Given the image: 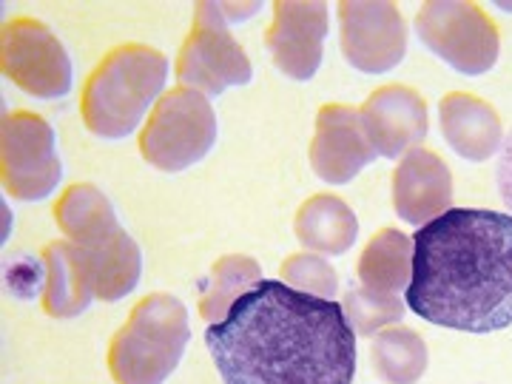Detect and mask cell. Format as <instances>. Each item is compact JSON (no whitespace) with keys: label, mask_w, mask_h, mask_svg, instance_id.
<instances>
[{"label":"cell","mask_w":512,"mask_h":384,"mask_svg":"<svg viewBox=\"0 0 512 384\" xmlns=\"http://www.w3.org/2000/svg\"><path fill=\"white\" fill-rule=\"evenodd\" d=\"M217 143V114L208 97L191 89H171L148 114L140 134V151L160 171H185Z\"/></svg>","instance_id":"5"},{"label":"cell","mask_w":512,"mask_h":384,"mask_svg":"<svg viewBox=\"0 0 512 384\" xmlns=\"http://www.w3.org/2000/svg\"><path fill=\"white\" fill-rule=\"evenodd\" d=\"M453 177L450 168L427 148H413L393 174V208L410 225H427L450 211Z\"/></svg>","instance_id":"14"},{"label":"cell","mask_w":512,"mask_h":384,"mask_svg":"<svg viewBox=\"0 0 512 384\" xmlns=\"http://www.w3.org/2000/svg\"><path fill=\"white\" fill-rule=\"evenodd\" d=\"M328 3H274V23L268 29V49L279 72L291 80H311L322 66L328 37Z\"/></svg>","instance_id":"11"},{"label":"cell","mask_w":512,"mask_h":384,"mask_svg":"<svg viewBox=\"0 0 512 384\" xmlns=\"http://www.w3.org/2000/svg\"><path fill=\"white\" fill-rule=\"evenodd\" d=\"M410 274H413V239L387 228L367 242L365 254L359 259L362 288L399 296L407 291Z\"/></svg>","instance_id":"19"},{"label":"cell","mask_w":512,"mask_h":384,"mask_svg":"<svg viewBox=\"0 0 512 384\" xmlns=\"http://www.w3.org/2000/svg\"><path fill=\"white\" fill-rule=\"evenodd\" d=\"M342 308L348 313L353 330H359V333H365V336L387 328V325H393V322H399L404 313V305L399 296H393V293L367 291V288H359V291L348 293V299H345Z\"/></svg>","instance_id":"23"},{"label":"cell","mask_w":512,"mask_h":384,"mask_svg":"<svg viewBox=\"0 0 512 384\" xmlns=\"http://www.w3.org/2000/svg\"><path fill=\"white\" fill-rule=\"evenodd\" d=\"M495 180H498V191L501 200L512 211V131L501 143V154H498V168H495Z\"/></svg>","instance_id":"25"},{"label":"cell","mask_w":512,"mask_h":384,"mask_svg":"<svg viewBox=\"0 0 512 384\" xmlns=\"http://www.w3.org/2000/svg\"><path fill=\"white\" fill-rule=\"evenodd\" d=\"M359 222L348 205L336 197L319 194L308 200L296 214V237L316 254L342 256L356 242Z\"/></svg>","instance_id":"18"},{"label":"cell","mask_w":512,"mask_h":384,"mask_svg":"<svg viewBox=\"0 0 512 384\" xmlns=\"http://www.w3.org/2000/svg\"><path fill=\"white\" fill-rule=\"evenodd\" d=\"M191 339L188 311L180 299L154 293L143 299L109 348V370L117 384H163L183 359Z\"/></svg>","instance_id":"4"},{"label":"cell","mask_w":512,"mask_h":384,"mask_svg":"<svg viewBox=\"0 0 512 384\" xmlns=\"http://www.w3.org/2000/svg\"><path fill=\"white\" fill-rule=\"evenodd\" d=\"M407 308L430 325L495 333L512 325V214L450 208L413 234Z\"/></svg>","instance_id":"2"},{"label":"cell","mask_w":512,"mask_h":384,"mask_svg":"<svg viewBox=\"0 0 512 384\" xmlns=\"http://www.w3.org/2000/svg\"><path fill=\"white\" fill-rule=\"evenodd\" d=\"M254 282H259V268H256L254 259H248V256H225V259H220L214 265L211 285L202 293L200 313L208 322H217Z\"/></svg>","instance_id":"22"},{"label":"cell","mask_w":512,"mask_h":384,"mask_svg":"<svg viewBox=\"0 0 512 384\" xmlns=\"http://www.w3.org/2000/svg\"><path fill=\"white\" fill-rule=\"evenodd\" d=\"M416 35L439 60L467 77L487 74L501 55L498 26L478 3H424L416 15Z\"/></svg>","instance_id":"6"},{"label":"cell","mask_w":512,"mask_h":384,"mask_svg":"<svg viewBox=\"0 0 512 384\" xmlns=\"http://www.w3.org/2000/svg\"><path fill=\"white\" fill-rule=\"evenodd\" d=\"M80 254H83L97 299L117 302L137 288L140 271H143V256H140L137 242L128 237L123 228H114L109 237L80 248Z\"/></svg>","instance_id":"16"},{"label":"cell","mask_w":512,"mask_h":384,"mask_svg":"<svg viewBox=\"0 0 512 384\" xmlns=\"http://www.w3.org/2000/svg\"><path fill=\"white\" fill-rule=\"evenodd\" d=\"M63 165L52 126L29 111L3 117V188L15 200H46L60 183Z\"/></svg>","instance_id":"9"},{"label":"cell","mask_w":512,"mask_h":384,"mask_svg":"<svg viewBox=\"0 0 512 384\" xmlns=\"http://www.w3.org/2000/svg\"><path fill=\"white\" fill-rule=\"evenodd\" d=\"M222 384H353L356 330L339 302L259 279L205 328Z\"/></svg>","instance_id":"1"},{"label":"cell","mask_w":512,"mask_h":384,"mask_svg":"<svg viewBox=\"0 0 512 384\" xmlns=\"http://www.w3.org/2000/svg\"><path fill=\"white\" fill-rule=\"evenodd\" d=\"M3 74L20 92L37 100H60L72 92V57L60 37L35 18L9 20L3 26Z\"/></svg>","instance_id":"8"},{"label":"cell","mask_w":512,"mask_h":384,"mask_svg":"<svg viewBox=\"0 0 512 384\" xmlns=\"http://www.w3.org/2000/svg\"><path fill=\"white\" fill-rule=\"evenodd\" d=\"M43 265H46V288H43L46 311L57 319L80 316L94 299L92 279L80 248L74 242H52L43 251Z\"/></svg>","instance_id":"17"},{"label":"cell","mask_w":512,"mask_h":384,"mask_svg":"<svg viewBox=\"0 0 512 384\" xmlns=\"http://www.w3.org/2000/svg\"><path fill=\"white\" fill-rule=\"evenodd\" d=\"M336 12H339L342 55L353 69L365 74H384L402 63L407 55V26L399 6L387 0L379 3L348 0L339 3Z\"/></svg>","instance_id":"10"},{"label":"cell","mask_w":512,"mask_h":384,"mask_svg":"<svg viewBox=\"0 0 512 384\" xmlns=\"http://www.w3.org/2000/svg\"><path fill=\"white\" fill-rule=\"evenodd\" d=\"M376 157L379 154L367 137L365 120L359 111L339 103L319 111L311 143V165L325 183H350Z\"/></svg>","instance_id":"12"},{"label":"cell","mask_w":512,"mask_h":384,"mask_svg":"<svg viewBox=\"0 0 512 384\" xmlns=\"http://www.w3.org/2000/svg\"><path fill=\"white\" fill-rule=\"evenodd\" d=\"M359 114L365 120L367 137L376 154L387 160H396L404 151H413L427 134V106L407 86H384L373 92Z\"/></svg>","instance_id":"13"},{"label":"cell","mask_w":512,"mask_h":384,"mask_svg":"<svg viewBox=\"0 0 512 384\" xmlns=\"http://www.w3.org/2000/svg\"><path fill=\"white\" fill-rule=\"evenodd\" d=\"M373 370L387 384H416L427 370V345L416 330H382L373 342Z\"/></svg>","instance_id":"21"},{"label":"cell","mask_w":512,"mask_h":384,"mask_svg":"<svg viewBox=\"0 0 512 384\" xmlns=\"http://www.w3.org/2000/svg\"><path fill=\"white\" fill-rule=\"evenodd\" d=\"M220 9L228 23H239V20L256 15L262 6H259V3H220Z\"/></svg>","instance_id":"26"},{"label":"cell","mask_w":512,"mask_h":384,"mask_svg":"<svg viewBox=\"0 0 512 384\" xmlns=\"http://www.w3.org/2000/svg\"><path fill=\"white\" fill-rule=\"evenodd\" d=\"M251 77V57L231 35L220 3H200L194 12V26L177 57L180 86L205 97H217L228 89L251 83Z\"/></svg>","instance_id":"7"},{"label":"cell","mask_w":512,"mask_h":384,"mask_svg":"<svg viewBox=\"0 0 512 384\" xmlns=\"http://www.w3.org/2000/svg\"><path fill=\"white\" fill-rule=\"evenodd\" d=\"M282 274H285V282L293 285V288H299V291L305 293H316V296H325V299H330L336 293V288H339V279H336L333 268H330L322 256H291V259H285Z\"/></svg>","instance_id":"24"},{"label":"cell","mask_w":512,"mask_h":384,"mask_svg":"<svg viewBox=\"0 0 512 384\" xmlns=\"http://www.w3.org/2000/svg\"><path fill=\"white\" fill-rule=\"evenodd\" d=\"M168 60L148 46H120L97 63L83 86V120L103 140H123L160 103Z\"/></svg>","instance_id":"3"},{"label":"cell","mask_w":512,"mask_h":384,"mask_svg":"<svg viewBox=\"0 0 512 384\" xmlns=\"http://www.w3.org/2000/svg\"><path fill=\"white\" fill-rule=\"evenodd\" d=\"M55 217L63 234L80 248L94 245L97 239L109 237L114 228H120L111 202L94 185H72L57 202Z\"/></svg>","instance_id":"20"},{"label":"cell","mask_w":512,"mask_h":384,"mask_svg":"<svg viewBox=\"0 0 512 384\" xmlns=\"http://www.w3.org/2000/svg\"><path fill=\"white\" fill-rule=\"evenodd\" d=\"M441 134L458 157L484 163L501 148L504 128L490 103L473 94H447L441 100Z\"/></svg>","instance_id":"15"}]
</instances>
